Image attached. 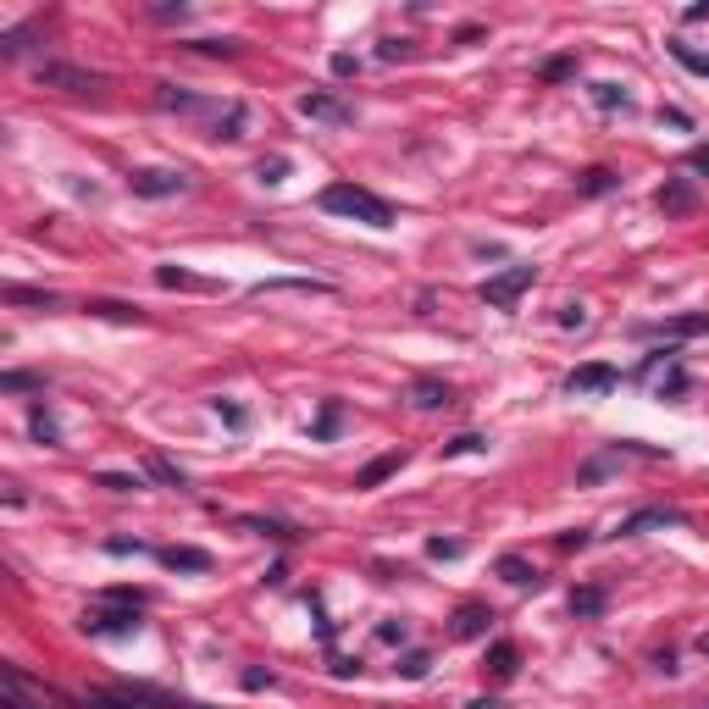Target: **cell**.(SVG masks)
<instances>
[{
    "mask_svg": "<svg viewBox=\"0 0 709 709\" xmlns=\"http://www.w3.org/2000/svg\"><path fill=\"white\" fill-rule=\"evenodd\" d=\"M156 100L161 111H178V117H194V122H205L211 128V139H239L244 133V122H250V111L239 106V100H211V95H189V89H178V84H156Z\"/></svg>",
    "mask_w": 709,
    "mask_h": 709,
    "instance_id": "6da1fadb",
    "label": "cell"
},
{
    "mask_svg": "<svg viewBox=\"0 0 709 709\" xmlns=\"http://www.w3.org/2000/svg\"><path fill=\"white\" fill-rule=\"evenodd\" d=\"M322 211H333V217H349V222H366V228H394V205L383 200V194L361 189V183H327L322 189Z\"/></svg>",
    "mask_w": 709,
    "mask_h": 709,
    "instance_id": "7a4b0ae2",
    "label": "cell"
},
{
    "mask_svg": "<svg viewBox=\"0 0 709 709\" xmlns=\"http://www.w3.org/2000/svg\"><path fill=\"white\" fill-rule=\"evenodd\" d=\"M34 84L39 89H61V95H95V89H106V78L89 73V67H78V61H39L34 67Z\"/></svg>",
    "mask_w": 709,
    "mask_h": 709,
    "instance_id": "3957f363",
    "label": "cell"
},
{
    "mask_svg": "<svg viewBox=\"0 0 709 709\" xmlns=\"http://www.w3.org/2000/svg\"><path fill=\"white\" fill-rule=\"evenodd\" d=\"M78 626H84L89 637H133L145 621H139V604H106V599H95Z\"/></svg>",
    "mask_w": 709,
    "mask_h": 709,
    "instance_id": "277c9868",
    "label": "cell"
},
{
    "mask_svg": "<svg viewBox=\"0 0 709 709\" xmlns=\"http://www.w3.org/2000/svg\"><path fill=\"white\" fill-rule=\"evenodd\" d=\"M532 283H538V266H527V261H521V266H505L499 277H488V283H482L477 294L493 305V311H510V305H516L521 294L532 289Z\"/></svg>",
    "mask_w": 709,
    "mask_h": 709,
    "instance_id": "5b68a950",
    "label": "cell"
},
{
    "mask_svg": "<svg viewBox=\"0 0 709 709\" xmlns=\"http://www.w3.org/2000/svg\"><path fill=\"white\" fill-rule=\"evenodd\" d=\"M84 709H167V693H156V687H95V693H84Z\"/></svg>",
    "mask_w": 709,
    "mask_h": 709,
    "instance_id": "8992f818",
    "label": "cell"
},
{
    "mask_svg": "<svg viewBox=\"0 0 709 709\" xmlns=\"http://www.w3.org/2000/svg\"><path fill=\"white\" fill-rule=\"evenodd\" d=\"M128 189L139 194V200H167V194L189 189V172H178V167H133Z\"/></svg>",
    "mask_w": 709,
    "mask_h": 709,
    "instance_id": "52a82bcc",
    "label": "cell"
},
{
    "mask_svg": "<svg viewBox=\"0 0 709 709\" xmlns=\"http://www.w3.org/2000/svg\"><path fill=\"white\" fill-rule=\"evenodd\" d=\"M660 527H687V516L676 505H643V510H632L615 532H621V538H643V532H660Z\"/></svg>",
    "mask_w": 709,
    "mask_h": 709,
    "instance_id": "ba28073f",
    "label": "cell"
},
{
    "mask_svg": "<svg viewBox=\"0 0 709 709\" xmlns=\"http://www.w3.org/2000/svg\"><path fill=\"white\" fill-rule=\"evenodd\" d=\"M300 117L327 122V128H349V122H355V106H344V100L327 95V89H311V95H300Z\"/></svg>",
    "mask_w": 709,
    "mask_h": 709,
    "instance_id": "9c48e42d",
    "label": "cell"
},
{
    "mask_svg": "<svg viewBox=\"0 0 709 709\" xmlns=\"http://www.w3.org/2000/svg\"><path fill=\"white\" fill-rule=\"evenodd\" d=\"M698 333H709V311H693V316H665V322L637 327V338H665V344H682V338H698Z\"/></svg>",
    "mask_w": 709,
    "mask_h": 709,
    "instance_id": "30bf717a",
    "label": "cell"
},
{
    "mask_svg": "<svg viewBox=\"0 0 709 709\" xmlns=\"http://www.w3.org/2000/svg\"><path fill=\"white\" fill-rule=\"evenodd\" d=\"M610 388H621V372L610 361H588L565 377V394H610Z\"/></svg>",
    "mask_w": 709,
    "mask_h": 709,
    "instance_id": "8fae6325",
    "label": "cell"
},
{
    "mask_svg": "<svg viewBox=\"0 0 709 709\" xmlns=\"http://www.w3.org/2000/svg\"><path fill=\"white\" fill-rule=\"evenodd\" d=\"M654 205H660L665 217H693L698 211V183L693 178H665L660 194H654Z\"/></svg>",
    "mask_w": 709,
    "mask_h": 709,
    "instance_id": "7c38bea8",
    "label": "cell"
},
{
    "mask_svg": "<svg viewBox=\"0 0 709 709\" xmlns=\"http://www.w3.org/2000/svg\"><path fill=\"white\" fill-rule=\"evenodd\" d=\"M156 560L167 565V571H194V577H205V571H211V554L194 549V543H172V549H156Z\"/></svg>",
    "mask_w": 709,
    "mask_h": 709,
    "instance_id": "4fadbf2b",
    "label": "cell"
},
{
    "mask_svg": "<svg viewBox=\"0 0 709 709\" xmlns=\"http://www.w3.org/2000/svg\"><path fill=\"white\" fill-rule=\"evenodd\" d=\"M405 394H410V405H416V410H444V405H455V388L438 383V377H416Z\"/></svg>",
    "mask_w": 709,
    "mask_h": 709,
    "instance_id": "5bb4252c",
    "label": "cell"
},
{
    "mask_svg": "<svg viewBox=\"0 0 709 709\" xmlns=\"http://www.w3.org/2000/svg\"><path fill=\"white\" fill-rule=\"evenodd\" d=\"M488 626H493V610H488V604H460L449 632H455L460 643H471V637H488Z\"/></svg>",
    "mask_w": 709,
    "mask_h": 709,
    "instance_id": "9a60e30c",
    "label": "cell"
},
{
    "mask_svg": "<svg viewBox=\"0 0 709 709\" xmlns=\"http://www.w3.org/2000/svg\"><path fill=\"white\" fill-rule=\"evenodd\" d=\"M493 571H499V577L510 582V588H538V565L532 560H521V554H499V560H493Z\"/></svg>",
    "mask_w": 709,
    "mask_h": 709,
    "instance_id": "2e32d148",
    "label": "cell"
},
{
    "mask_svg": "<svg viewBox=\"0 0 709 709\" xmlns=\"http://www.w3.org/2000/svg\"><path fill=\"white\" fill-rule=\"evenodd\" d=\"M482 671H488L493 682H510V676L521 671V649H516V643H493V649H488V665H482Z\"/></svg>",
    "mask_w": 709,
    "mask_h": 709,
    "instance_id": "e0dca14e",
    "label": "cell"
},
{
    "mask_svg": "<svg viewBox=\"0 0 709 709\" xmlns=\"http://www.w3.org/2000/svg\"><path fill=\"white\" fill-rule=\"evenodd\" d=\"M283 289H294V294H333V283H316V277H266V283H255L250 294H283Z\"/></svg>",
    "mask_w": 709,
    "mask_h": 709,
    "instance_id": "ac0fdd59",
    "label": "cell"
},
{
    "mask_svg": "<svg viewBox=\"0 0 709 709\" xmlns=\"http://www.w3.org/2000/svg\"><path fill=\"white\" fill-rule=\"evenodd\" d=\"M399 466H405V449H388V455H377V460H372V466H361L355 488H377V482H388Z\"/></svg>",
    "mask_w": 709,
    "mask_h": 709,
    "instance_id": "d6986e66",
    "label": "cell"
},
{
    "mask_svg": "<svg viewBox=\"0 0 709 709\" xmlns=\"http://www.w3.org/2000/svg\"><path fill=\"white\" fill-rule=\"evenodd\" d=\"M84 311L100 316V322H133V327L145 322V311H139V305H122V300H89Z\"/></svg>",
    "mask_w": 709,
    "mask_h": 709,
    "instance_id": "ffe728a7",
    "label": "cell"
},
{
    "mask_svg": "<svg viewBox=\"0 0 709 709\" xmlns=\"http://www.w3.org/2000/svg\"><path fill=\"white\" fill-rule=\"evenodd\" d=\"M156 283H161V289H200V294L217 289L211 277H194V272H183V266H156Z\"/></svg>",
    "mask_w": 709,
    "mask_h": 709,
    "instance_id": "44dd1931",
    "label": "cell"
},
{
    "mask_svg": "<svg viewBox=\"0 0 709 709\" xmlns=\"http://www.w3.org/2000/svg\"><path fill=\"white\" fill-rule=\"evenodd\" d=\"M28 427H34L39 444H61V421H56V410L39 405V399H34V410H28Z\"/></svg>",
    "mask_w": 709,
    "mask_h": 709,
    "instance_id": "7402d4cb",
    "label": "cell"
},
{
    "mask_svg": "<svg viewBox=\"0 0 709 709\" xmlns=\"http://www.w3.org/2000/svg\"><path fill=\"white\" fill-rule=\"evenodd\" d=\"M604 604H610V593H604L599 582H588V588L571 593V615H582V621H588V615H604Z\"/></svg>",
    "mask_w": 709,
    "mask_h": 709,
    "instance_id": "603a6c76",
    "label": "cell"
},
{
    "mask_svg": "<svg viewBox=\"0 0 709 709\" xmlns=\"http://www.w3.org/2000/svg\"><path fill=\"white\" fill-rule=\"evenodd\" d=\"M145 477L167 482V488H189V471H183V466H172L167 455H150V460H145Z\"/></svg>",
    "mask_w": 709,
    "mask_h": 709,
    "instance_id": "cb8c5ba5",
    "label": "cell"
},
{
    "mask_svg": "<svg viewBox=\"0 0 709 709\" xmlns=\"http://www.w3.org/2000/svg\"><path fill=\"white\" fill-rule=\"evenodd\" d=\"M665 50H671V56H676V61H682L687 73H698V78H709V50H693V45H687V39H671V45H665Z\"/></svg>",
    "mask_w": 709,
    "mask_h": 709,
    "instance_id": "d4e9b609",
    "label": "cell"
},
{
    "mask_svg": "<svg viewBox=\"0 0 709 709\" xmlns=\"http://www.w3.org/2000/svg\"><path fill=\"white\" fill-rule=\"evenodd\" d=\"M0 709H39V704H28L23 698V682H17V665H6V671H0Z\"/></svg>",
    "mask_w": 709,
    "mask_h": 709,
    "instance_id": "484cf974",
    "label": "cell"
},
{
    "mask_svg": "<svg viewBox=\"0 0 709 709\" xmlns=\"http://www.w3.org/2000/svg\"><path fill=\"white\" fill-rule=\"evenodd\" d=\"M593 106L599 111H632V95L621 84H593Z\"/></svg>",
    "mask_w": 709,
    "mask_h": 709,
    "instance_id": "4316f807",
    "label": "cell"
},
{
    "mask_svg": "<svg viewBox=\"0 0 709 709\" xmlns=\"http://www.w3.org/2000/svg\"><path fill=\"white\" fill-rule=\"evenodd\" d=\"M6 305H45V311H56V294H45V289H23V283H12L6 289Z\"/></svg>",
    "mask_w": 709,
    "mask_h": 709,
    "instance_id": "83f0119b",
    "label": "cell"
},
{
    "mask_svg": "<svg viewBox=\"0 0 709 709\" xmlns=\"http://www.w3.org/2000/svg\"><path fill=\"white\" fill-rule=\"evenodd\" d=\"M571 73H577V56H549V61L538 67V78H543V84H565Z\"/></svg>",
    "mask_w": 709,
    "mask_h": 709,
    "instance_id": "f1b7e54d",
    "label": "cell"
},
{
    "mask_svg": "<svg viewBox=\"0 0 709 709\" xmlns=\"http://www.w3.org/2000/svg\"><path fill=\"white\" fill-rule=\"evenodd\" d=\"M482 449H488V438H482V433H460V438H449V444H444V460H455V455H482Z\"/></svg>",
    "mask_w": 709,
    "mask_h": 709,
    "instance_id": "f546056e",
    "label": "cell"
},
{
    "mask_svg": "<svg viewBox=\"0 0 709 709\" xmlns=\"http://www.w3.org/2000/svg\"><path fill=\"white\" fill-rule=\"evenodd\" d=\"M615 183H621V178H615L610 167H588V172H582V194H610Z\"/></svg>",
    "mask_w": 709,
    "mask_h": 709,
    "instance_id": "4dcf8cb0",
    "label": "cell"
},
{
    "mask_svg": "<svg viewBox=\"0 0 709 709\" xmlns=\"http://www.w3.org/2000/svg\"><path fill=\"white\" fill-rule=\"evenodd\" d=\"M687 394V372H682V366H665V377H660V399H682Z\"/></svg>",
    "mask_w": 709,
    "mask_h": 709,
    "instance_id": "1f68e13d",
    "label": "cell"
},
{
    "mask_svg": "<svg viewBox=\"0 0 709 709\" xmlns=\"http://www.w3.org/2000/svg\"><path fill=\"white\" fill-rule=\"evenodd\" d=\"M0 388H6V394H34V388H45V377H34V372H6V377H0Z\"/></svg>",
    "mask_w": 709,
    "mask_h": 709,
    "instance_id": "d6a6232c",
    "label": "cell"
},
{
    "mask_svg": "<svg viewBox=\"0 0 709 709\" xmlns=\"http://www.w3.org/2000/svg\"><path fill=\"white\" fill-rule=\"evenodd\" d=\"M189 50H200V56H239V39H194V45Z\"/></svg>",
    "mask_w": 709,
    "mask_h": 709,
    "instance_id": "836d02e7",
    "label": "cell"
},
{
    "mask_svg": "<svg viewBox=\"0 0 709 709\" xmlns=\"http://www.w3.org/2000/svg\"><path fill=\"white\" fill-rule=\"evenodd\" d=\"M255 178H261V183H283V178H289V156H272V161L261 156V167H255Z\"/></svg>",
    "mask_w": 709,
    "mask_h": 709,
    "instance_id": "e575fe53",
    "label": "cell"
},
{
    "mask_svg": "<svg viewBox=\"0 0 709 709\" xmlns=\"http://www.w3.org/2000/svg\"><path fill=\"white\" fill-rule=\"evenodd\" d=\"M211 410H217V416L228 421L233 433H244V421H250V416H244V405H233V399H211Z\"/></svg>",
    "mask_w": 709,
    "mask_h": 709,
    "instance_id": "d590c367",
    "label": "cell"
},
{
    "mask_svg": "<svg viewBox=\"0 0 709 709\" xmlns=\"http://www.w3.org/2000/svg\"><path fill=\"white\" fill-rule=\"evenodd\" d=\"M427 554H433V560H460L466 543H460V538H427Z\"/></svg>",
    "mask_w": 709,
    "mask_h": 709,
    "instance_id": "8d00e7d4",
    "label": "cell"
},
{
    "mask_svg": "<svg viewBox=\"0 0 709 709\" xmlns=\"http://www.w3.org/2000/svg\"><path fill=\"white\" fill-rule=\"evenodd\" d=\"M100 488H111V493H139V488H145V477H122V471H106V477H100Z\"/></svg>",
    "mask_w": 709,
    "mask_h": 709,
    "instance_id": "74e56055",
    "label": "cell"
},
{
    "mask_svg": "<svg viewBox=\"0 0 709 709\" xmlns=\"http://www.w3.org/2000/svg\"><path fill=\"white\" fill-rule=\"evenodd\" d=\"M333 433H338V399H327V405H322V421L311 427V438H333Z\"/></svg>",
    "mask_w": 709,
    "mask_h": 709,
    "instance_id": "f35d334b",
    "label": "cell"
},
{
    "mask_svg": "<svg viewBox=\"0 0 709 709\" xmlns=\"http://www.w3.org/2000/svg\"><path fill=\"white\" fill-rule=\"evenodd\" d=\"M560 327H588V305H582V300L560 305Z\"/></svg>",
    "mask_w": 709,
    "mask_h": 709,
    "instance_id": "ab89813d",
    "label": "cell"
},
{
    "mask_svg": "<svg viewBox=\"0 0 709 709\" xmlns=\"http://www.w3.org/2000/svg\"><path fill=\"white\" fill-rule=\"evenodd\" d=\"M693 178H709V145H698V150H687V161H682Z\"/></svg>",
    "mask_w": 709,
    "mask_h": 709,
    "instance_id": "60d3db41",
    "label": "cell"
},
{
    "mask_svg": "<svg viewBox=\"0 0 709 709\" xmlns=\"http://www.w3.org/2000/svg\"><path fill=\"white\" fill-rule=\"evenodd\" d=\"M427 654H405V665H399V676H410V682H421V676H427Z\"/></svg>",
    "mask_w": 709,
    "mask_h": 709,
    "instance_id": "b9f144b4",
    "label": "cell"
},
{
    "mask_svg": "<svg viewBox=\"0 0 709 709\" xmlns=\"http://www.w3.org/2000/svg\"><path fill=\"white\" fill-rule=\"evenodd\" d=\"M405 637H410L405 621H383V626H377V643H405Z\"/></svg>",
    "mask_w": 709,
    "mask_h": 709,
    "instance_id": "7bdbcfd3",
    "label": "cell"
},
{
    "mask_svg": "<svg viewBox=\"0 0 709 709\" xmlns=\"http://www.w3.org/2000/svg\"><path fill=\"white\" fill-rule=\"evenodd\" d=\"M106 549H111V554H150V549H145V543H139V538H111Z\"/></svg>",
    "mask_w": 709,
    "mask_h": 709,
    "instance_id": "ee69618b",
    "label": "cell"
},
{
    "mask_svg": "<svg viewBox=\"0 0 709 709\" xmlns=\"http://www.w3.org/2000/svg\"><path fill=\"white\" fill-rule=\"evenodd\" d=\"M277 676L272 671H244V687H250V693H261V687H272Z\"/></svg>",
    "mask_w": 709,
    "mask_h": 709,
    "instance_id": "f6af8a7d",
    "label": "cell"
},
{
    "mask_svg": "<svg viewBox=\"0 0 709 709\" xmlns=\"http://www.w3.org/2000/svg\"><path fill=\"white\" fill-rule=\"evenodd\" d=\"M660 122H671V128H693V122H687V111H676V106H665Z\"/></svg>",
    "mask_w": 709,
    "mask_h": 709,
    "instance_id": "bcb514c9",
    "label": "cell"
},
{
    "mask_svg": "<svg viewBox=\"0 0 709 709\" xmlns=\"http://www.w3.org/2000/svg\"><path fill=\"white\" fill-rule=\"evenodd\" d=\"M189 6H150V17H161V23H172V17H183Z\"/></svg>",
    "mask_w": 709,
    "mask_h": 709,
    "instance_id": "7dc6e473",
    "label": "cell"
},
{
    "mask_svg": "<svg viewBox=\"0 0 709 709\" xmlns=\"http://www.w3.org/2000/svg\"><path fill=\"white\" fill-rule=\"evenodd\" d=\"M355 67H361V61H355V56H333V73H338V78H349V73H355Z\"/></svg>",
    "mask_w": 709,
    "mask_h": 709,
    "instance_id": "c3c4849f",
    "label": "cell"
},
{
    "mask_svg": "<svg viewBox=\"0 0 709 709\" xmlns=\"http://www.w3.org/2000/svg\"><path fill=\"white\" fill-rule=\"evenodd\" d=\"M582 543H588V532H582V527L577 532H560V549H582Z\"/></svg>",
    "mask_w": 709,
    "mask_h": 709,
    "instance_id": "681fc988",
    "label": "cell"
},
{
    "mask_svg": "<svg viewBox=\"0 0 709 709\" xmlns=\"http://www.w3.org/2000/svg\"><path fill=\"white\" fill-rule=\"evenodd\" d=\"M399 56H410V50L399 45V39H383V61H399Z\"/></svg>",
    "mask_w": 709,
    "mask_h": 709,
    "instance_id": "f907efd6",
    "label": "cell"
},
{
    "mask_svg": "<svg viewBox=\"0 0 709 709\" xmlns=\"http://www.w3.org/2000/svg\"><path fill=\"white\" fill-rule=\"evenodd\" d=\"M687 23H709V6H687Z\"/></svg>",
    "mask_w": 709,
    "mask_h": 709,
    "instance_id": "816d5d0a",
    "label": "cell"
},
{
    "mask_svg": "<svg viewBox=\"0 0 709 709\" xmlns=\"http://www.w3.org/2000/svg\"><path fill=\"white\" fill-rule=\"evenodd\" d=\"M466 709H499V698H471Z\"/></svg>",
    "mask_w": 709,
    "mask_h": 709,
    "instance_id": "f5cc1de1",
    "label": "cell"
},
{
    "mask_svg": "<svg viewBox=\"0 0 709 709\" xmlns=\"http://www.w3.org/2000/svg\"><path fill=\"white\" fill-rule=\"evenodd\" d=\"M698 654H704V660H709V632H704V637H698Z\"/></svg>",
    "mask_w": 709,
    "mask_h": 709,
    "instance_id": "db71d44e",
    "label": "cell"
},
{
    "mask_svg": "<svg viewBox=\"0 0 709 709\" xmlns=\"http://www.w3.org/2000/svg\"><path fill=\"white\" fill-rule=\"evenodd\" d=\"M704 709H709V704H704Z\"/></svg>",
    "mask_w": 709,
    "mask_h": 709,
    "instance_id": "11a10c76",
    "label": "cell"
}]
</instances>
